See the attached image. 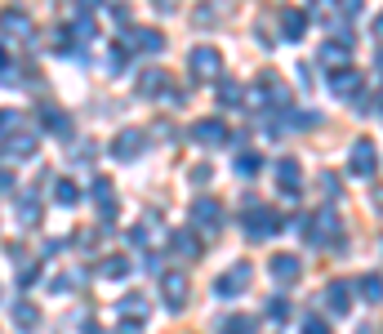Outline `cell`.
<instances>
[{"label":"cell","instance_id":"1","mask_svg":"<svg viewBox=\"0 0 383 334\" xmlns=\"http://www.w3.org/2000/svg\"><path fill=\"white\" fill-rule=\"evenodd\" d=\"M245 232L250 236H272L277 232V214H272L268 205H259V201H250L245 205Z\"/></svg>","mask_w":383,"mask_h":334},{"label":"cell","instance_id":"2","mask_svg":"<svg viewBox=\"0 0 383 334\" xmlns=\"http://www.w3.org/2000/svg\"><path fill=\"white\" fill-rule=\"evenodd\" d=\"M245 285H250V268H245V263H236L232 272H227V277H219L214 294H219V299H236V294H241Z\"/></svg>","mask_w":383,"mask_h":334},{"label":"cell","instance_id":"3","mask_svg":"<svg viewBox=\"0 0 383 334\" xmlns=\"http://www.w3.org/2000/svg\"><path fill=\"white\" fill-rule=\"evenodd\" d=\"M219 50H210V45H201V50H192V76H219Z\"/></svg>","mask_w":383,"mask_h":334},{"label":"cell","instance_id":"4","mask_svg":"<svg viewBox=\"0 0 383 334\" xmlns=\"http://www.w3.org/2000/svg\"><path fill=\"white\" fill-rule=\"evenodd\" d=\"M161 290H165V307H170V312H178V307L187 303V277H178V272H170V277L161 281Z\"/></svg>","mask_w":383,"mask_h":334},{"label":"cell","instance_id":"5","mask_svg":"<svg viewBox=\"0 0 383 334\" xmlns=\"http://www.w3.org/2000/svg\"><path fill=\"white\" fill-rule=\"evenodd\" d=\"M192 138L205 143V147H219V143H227V125L223 121H196L192 125Z\"/></svg>","mask_w":383,"mask_h":334},{"label":"cell","instance_id":"6","mask_svg":"<svg viewBox=\"0 0 383 334\" xmlns=\"http://www.w3.org/2000/svg\"><path fill=\"white\" fill-rule=\"evenodd\" d=\"M352 174L356 178L375 174V143H356V147H352Z\"/></svg>","mask_w":383,"mask_h":334},{"label":"cell","instance_id":"7","mask_svg":"<svg viewBox=\"0 0 383 334\" xmlns=\"http://www.w3.org/2000/svg\"><path fill=\"white\" fill-rule=\"evenodd\" d=\"M192 219L201 223V228H214V223H223V210H219V201H210V196H201L196 205H192Z\"/></svg>","mask_w":383,"mask_h":334},{"label":"cell","instance_id":"8","mask_svg":"<svg viewBox=\"0 0 383 334\" xmlns=\"http://www.w3.org/2000/svg\"><path fill=\"white\" fill-rule=\"evenodd\" d=\"M348 45H352V31H343L339 41H326V50H321L326 67H343V58H348Z\"/></svg>","mask_w":383,"mask_h":334},{"label":"cell","instance_id":"9","mask_svg":"<svg viewBox=\"0 0 383 334\" xmlns=\"http://www.w3.org/2000/svg\"><path fill=\"white\" fill-rule=\"evenodd\" d=\"M303 27H308V14H303V9H285V14H281V36H285V41H298V36H303Z\"/></svg>","mask_w":383,"mask_h":334},{"label":"cell","instance_id":"10","mask_svg":"<svg viewBox=\"0 0 383 334\" xmlns=\"http://www.w3.org/2000/svg\"><path fill=\"white\" fill-rule=\"evenodd\" d=\"M138 147H143V134H138V129H125V134L112 143V157L129 161V157H138Z\"/></svg>","mask_w":383,"mask_h":334},{"label":"cell","instance_id":"11","mask_svg":"<svg viewBox=\"0 0 383 334\" xmlns=\"http://www.w3.org/2000/svg\"><path fill=\"white\" fill-rule=\"evenodd\" d=\"M272 277H277L281 285L294 281V277H298V259H294V254H277V259H272Z\"/></svg>","mask_w":383,"mask_h":334},{"label":"cell","instance_id":"12","mask_svg":"<svg viewBox=\"0 0 383 334\" xmlns=\"http://www.w3.org/2000/svg\"><path fill=\"white\" fill-rule=\"evenodd\" d=\"M31 152H36V134H22L14 143H5V157L9 161H22V157H31Z\"/></svg>","mask_w":383,"mask_h":334},{"label":"cell","instance_id":"13","mask_svg":"<svg viewBox=\"0 0 383 334\" xmlns=\"http://www.w3.org/2000/svg\"><path fill=\"white\" fill-rule=\"evenodd\" d=\"M277 183H281V192H294L298 187V161H281L277 165Z\"/></svg>","mask_w":383,"mask_h":334},{"label":"cell","instance_id":"14","mask_svg":"<svg viewBox=\"0 0 383 334\" xmlns=\"http://www.w3.org/2000/svg\"><path fill=\"white\" fill-rule=\"evenodd\" d=\"M174 254H183V259H196L201 254V245H196V236H192V232H174Z\"/></svg>","mask_w":383,"mask_h":334},{"label":"cell","instance_id":"15","mask_svg":"<svg viewBox=\"0 0 383 334\" xmlns=\"http://www.w3.org/2000/svg\"><path fill=\"white\" fill-rule=\"evenodd\" d=\"M263 170V157H259V152H241V157H236V174H241V178H254Z\"/></svg>","mask_w":383,"mask_h":334},{"label":"cell","instance_id":"16","mask_svg":"<svg viewBox=\"0 0 383 334\" xmlns=\"http://www.w3.org/2000/svg\"><path fill=\"white\" fill-rule=\"evenodd\" d=\"M134 45H138V50H147V54H161L165 50V36L161 31H134Z\"/></svg>","mask_w":383,"mask_h":334},{"label":"cell","instance_id":"17","mask_svg":"<svg viewBox=\"0 0 383 334\" xmlns=\"http://www.w3.org/2000/svg\"><path fill=\"white\" fill-rule=\"evenodd\" d=\"M41 121L50 125V129H58V134H67V129H71L67 112H58V107H41Z\"/></svg>","mask_w":383,"mask_h":334},{"label":"cell","instance_id":"18","mask_svg":"<svg viewBox=\"0 0 383 334\" xmlns=\"http://www.w3.org/2000/svg\"><path fill=\"white\" fill-rule=\"evenodd\" d=\"M326 303L334 307V312H348V285H343V281H334L330 290H326Z\"/></svg>","mask_w":383,"mask_h":334},{"label":"cell","instance_id":"19","mask_svg":"<svg viewBox=\"0 0 383 334\" xmlns=\"http://www.w3.org/2000/svg\"><path fill=\"white\" fill-rule=\"evenodd\" d=\"M138 89H143V94H161V89H165V71H161V67H157V71H143Z\"/></svg>","mask_w":383,"mask_h":334},{"label":"cell","instance_id":"20","mask_svg":"<svg viewBox=\"0 0 383 334\" xmlns=\"http://www.w3.org/2000/svg\"><path fill=\"white\" fill-rule=\"evenodd\" d=\"M236 103H241V89L232 80H219V107H236Z\"/></svg>","mask_w":383,"mask_h":334},{"label":"cell","instance_id":"21","mask_svg":"<svg viewBox=\"0 0 383 334\" xmlns=\"http://www.w3.org/2000/svg\"><path fill=\"white\" fill-rule=\"evenodd\" d=\"M0 22H5V36H31V31H27V18H22V14H5Z\"/></svg>","mask_w":383,"mask_h":334},{"label":"cell","instance_id":"22","mask_svg":"<svg viewBox=\"0 0 383 334\" xmlns=\"http://www.w3.org/2000/svg\"><path fill=\"white\" fill-rule=\"evenodd\" d=\"M143 307H147V303H143L138 294H129V299H121V307H116V312H125V317H134V321H138V317H143Z\"/></svg>","mask_w":383,"mask_h":334},{"label":"cell","instance_id":"23","mask_svg":"<svg viewBox=\"0 0 383 334\" xmlns=\"http://www.w3.org/2000/svg\"><path fill=\"white\" fill-rule=\"evenodd\" d=\"M54 196H58V205H76V196H80V192H76V183H58V187H54Z\"/></svg>","mask_w":383,"mask_h":334},{"label":"cell","instance_id":"24","mask_svg":"<svg viewBox=\"0 0 383 334\" xmlns=\"http://www.w3.org/2000/svg\"><path fill=\"white\" fill-rule=\"evenodd\" d=\"M125 272H129V263H125V259H107V263H103V277H112V281H121Z\"/></svg>","mask_w":383,"mask_h":334},{"label":"cell","instance_id":"25","mask_svg":"<svg viewBox=\"0 0 383 334\" xmlns=\"http://www.w3.org/2000/svg\"><path fill=\"white\" fill-rule=\"evenodd\" d=\"M219 330H223V334H250V321H241V317H227V321H219Z\"/></svg>","mask_w":383,"mask_h":334},{"label":"cell","instance_id":"26","mask_svg":"<svg viewBox=\"0 0 383 334\" xmlns=\"http://www.w3.org/2000/svg\"><path fill=\"white\" fill-rule=\"evenodd\" d=\"M356 290H361L370 303H379V281L375 277H361V281H356Z\"/></svg>","mask_w":383,"mask_h":334},{"label":"cell","instance_id":"27","mask_svg":"<svg viewBox=\"0 0 383 334\" xmlns=\"http://www.w3.org/2000/svg\"><path fill=\"white\" fill-rule=\"evenodd\" d=\"M330 85L334 89H352L356 85V71H339V76H330Z\"/></svg>","mask_w":383,"mask_h":334},{"label":"cell","instance_id":"28","mask_svg":"<svg viewBox=\"0 0 383 334\" xmlns=\"http://www.w3.org/2000/svg\"><path fill=\"white\" fill-rule=\"evenodd\" d=\"M14 317H18V326H31V321H36V307H31V303H18Z\"/></svg>","mask_w":383,"mask_h":334},{"label":"cell","instance_id":"29","mask_svg":"<svg viewBox=\"0 0 383 334\" xmlns=\"http://www.w3.org/2000/svg\"><path fill=\"white\" fill-rule=\"evenodd\" d=\"M18 219H22V223H36V201H31V196L18 205Z\"/></svg>","mask_w":383,"mask_h":334},{"label":"cell","instance_id":"30","mask_svg":"<svg viewBox=\"0 0 383 334\" xmlns=\"http://www.w3.org/2000/svg\"><path fill=\"white\" fill-rule=\"evenodd\" d=\"M71 31H76L80 41H89V36H94V22H89V18H76V27H71Z\"/></svg>","mask_w":383,"mask_h":334},{"label":"cell","instance_id":"31","mask_svg":"<svg viewBox=\"0 0 383 334\" xmlns=\"http://www.w3.org/2000/svg\"><path fill=\"white\" fill-rule=\"evenodd\" d=\"M303 334H330V330H326V321L312 317V321H303Z\"/></svg>","mask_w":383,"mask_h":334},{"label":"cell","instance_id":"32","mask_svg":"<svg viewBox=\"0 0 383 334\" xmlns=\"http://www.w3.org/2000/svg\"><path fill=\"white\" fill-rule=\"evenodd\" d=\"M268 317H272V321H285L290 312H285V303H281V299H272V312H268Z\"/></svg>","mask_w":383,"mask_h":334},{"label":"cell","instance_id":"33","mask_svg":"<svg viewBox=\"0 0 383 334\" xmlns=\"http://www.w3.org/2000/svg\"><path fill=\"white\" fill-rule=\"evenodd\" d=\"M112 71H125V50H112Z\"/></svg>","mask_w":383,"mask_h":334},{"label":"cell","instance_id":"34","mask_svg":"<svg viewBox=\"0 0 383 334\" xmlns=\"http://www.w3.org/2000/svg\"><path fill=\"white\" fill-rule=\"evenodd\" d=\"M343 9H348V14H356V9H361V0H339Z\"/></svg>","mask_w":383,"mask_h":334},{"label":"cell","instance_id":"35","mask_svg":"<svg viewBox=\"0 0 383 334\" xmlns=\"http://www.w3.org/2000/svg\"><path fill=\"white\" fill-rule=\"evenodd\" d=\"M5 187H14V174H0V192H5Z\"/></svg>","mask_w":383,"mask_h":334},{"label":"cell","instance_id":"36","mask_svg":"<svg viewBox=\"0 0 383 334\" xmlns=\"http://www.w3.org/2000/svg\"><path fill=\"white\" fill-rule=\"evenodd\" d=\"M76 5H85V9H89V5H99V0H76Z\"/></svg>","mask_w":383,"mask_h":334},{"label":"cell","instance_id":"37","mask_svg":"<svg viewBox=\"0 0 383 334\" xmlns=\"http://www.w3.org/2000/svg\"><path fill=\"white\" fill-rule=\"evenodd\" d=\"M0 71H5V50H0Z\"/></svg>","mask_w":383,"mask_h":334}]
</instances>
